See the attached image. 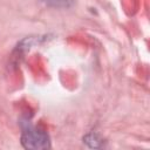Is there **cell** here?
I'll use <instances>...</instances> for the list:
<instances>
[{
    "mask_svg": "<svg viewBox=\"0 0 150 150\" xmlns=\"http://www.w3.org/2000/svg\"><path fill=\"white\" fill-rule=\"evenodd\" d=\"M21 143L26 149H47L50 146L48 135L33 125H27L23 129Z\"/></svg>",
    "mask_w": 150,
    "mask_h": 150,
    "instance_id": "1",
    "label": "cell"
}]
</instances>
